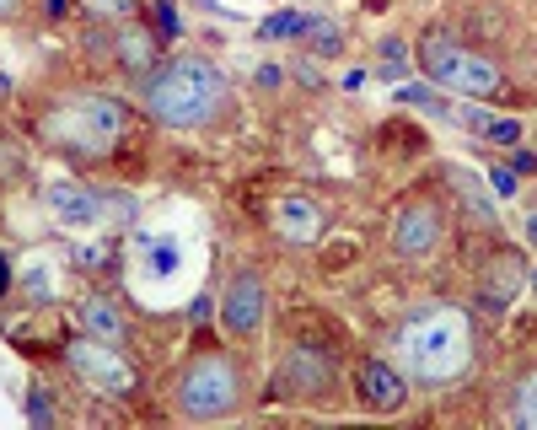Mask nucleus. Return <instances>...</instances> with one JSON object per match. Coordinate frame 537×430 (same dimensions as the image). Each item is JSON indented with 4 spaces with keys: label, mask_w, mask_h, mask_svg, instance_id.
Segmentation results:
<instances>
[{
    "label": "nucleus",
    "mask_w": 537,
    "mask_h": 430,
    "mask_svg": "<svg viewBox=\"0 0 537 430\" xmlns=\"http://www.w3.org/2000/svg\"><path fill=\"white\" fill-rule=\"evenodd\" d=\"M145 103L167 129H199L210 119H221L226 108V76L199 54H183V60L162 65L151 81H145Z\"/></svg>",
    "instance_id": "f257e3e1"
},
{
    "label": "nucleus",
    "mask_w": 537,
    "mask_h": 430,
    "mask_svg": "<svg viewBox=\"0 0 537 430\" xmlns=\"http://www.w3.org/2000/svg\"><path fill=\"white\" fill-rule=\"evenodd\" d=\"M403 361L425 382H446L468 366V323L462 312H425L403 328Z\"/></svg>",
    "instance_id": "f03ea898"
},
{
    "label": "nucleus",
    "mask_w": 537,
    "mask_h": 430,
    "mask_svg": "<svg viewBox=\"0 0 537 430\" xmlns=\"http://www.w3.org/2000/svg\"><path fill=\"white\" fill-rule=\"evenodd\" d=\"M43 135L65 151L103 156V151L119 146V135H124V108L108 103V97H76V103H60L43 119Z\"/></svg>",
    "instance_id": "7ed1b4c3"
},
{
    "label": "nucleus",
    "mask_w": 537,
    "mask_h": 430,
    "mask_svg": "<svg viewBox=\"0 0 537 430\" xmlns=\"http://www.w3.org/2000/svg\"><path fill=\"white\" fill-rule=\"evenodd\" d=\"M419 65H425L430 81H441L446 92H462V97H495L505 86L495 60L462 49V43H452V38H425L419 43Z\"/></svg>",
    "instance_id": "20e7f679"
},
{
    "label": "nucleus",
    "mask_w": 537,
    "mask_h": 430,
    "mask_svg": "<svg viewBox=\"0 0 537 430\" xmlns=\"http://www.w3.org/2000/svg\"><path fill=\"white\" fill-rule=\"evenodd\" d=\"M237 398H242V377L226 355H199L178 382V404L188 420H221V414L237 409Z\"/></svg>",
    "instance_id": "39448f33"
},
{
    "label": "nucleus",
    "mask_w": 537,
    "mask_h": 430,
    "mask_svg": "<svg viewBox=\"0 0 537 430\" xmlns=\"http://www.w3.org/2000/svg\"><path fill=\"white\" fill-rule=\"evenodd\" d=\"M70 366H76V377L92 387V393H103V398H129L135 393V366L113 350V339H76L70 344Z\"/></svg>",
    "instance_id": "423d86ee"
},
{
    "label": "nucleus",
    "mask_w": 537,
    "mask_h": 430,
    "mask_svg": "<svg viewBox=\"0 0 537 430\" xmlns=\"http://www.w3.org/2000/svg\"><path fill=\"white\" fill-rule=\"evenodd\" d=\"M393 242H398L403 258H430L435 248H441V210L409 205L398 215V226H393Z\"/></svg>",
    "instance_id": "0eeeda50"
},
{
    "label": "nucleus",
    "mask_w": 537,
    "mask_h": 430,
    "mask_svg": "<svg viewBox=\"0 0 537 430\" xmlns=\"http://www.w3.org/2000/svg\"><path fill=\"white\" fill-rule=\"evenodd\" d=\"M221 312H226V328H231V334H253L258 318H264V285H258L253 275L231 280V285H226Z\"/></svg>",
    "instance_id": "6e6552de"
},
{
    "label": "nucleus",
    "mask_w": 537,
    "mask_h": 430,
    "mask_svg": "<svg viewBox=\"0 0 537 430\" xmlns=\"http://www.w3.org/2000/svg\"><path fill=\"white\" fill-rule=\"evenodd\" d=\"M49 210L60 215L65 226H92L97 215H103V199L92 189H81V183H49Z\"/></svg>",
    "instance_id": "1a4fd4ad"
},
{
    "label": "nucleus",
    "mask_w": 537,
    "mask_h": 430,
    "mask_svg": "<svg viewBox=\"0 0 537 430\" xmlns=\"http://www.w3.org/2000/svg\"><path fill=\"white\" fill-rule=\"evenodd\" d=\"M360 398H366L371 409H398L403 398H409V387H403V377L387 361H366L360 366Z\"/></svg>",
    "instance_id": "9d476101"
},
{
    "label": "nucleus",
    "mask_w": 537,
    "mask_h": 430,
    "mask_svg": "<svg viewBox=\"0 0 537 430\" xmlns=\"http://www.w3.org/2000/svg\"><path fill=\"white\" fill-rule=\"evenodd\" d=\"M274 226H280V237H290V242H317V232H323V210H317L312 199L290 194V199H280V210H274Z\"/></svg>",
    "instance_id": "9b49d317"
},
{
    "label": "nucleus",
    "mask_w": 537,
    "mask_h": 430,
    "mask_svg": "<svg viewBox=\"0 0 537 430\" xmlns=\"http://www.w3.org/2000/svg\"><path fill=\"white\" fill-rule=\"evenodd\" d=\"M119 54H124V65H129V70H145V65L156 60V38L145 33V27H129V33L119 38Z\"/></svg>",
    "instance_id": "f8f14e48"
},
{
    "label": "nucleus",
    "mask_w": 537,
    "mask_h": 430,
    "mask_svg": "<svg viewBox=\"0 0 537 430\" xmlns=\"http://www.w3.org/2000/svg\"><path fill=\"white\" fill-rule=\"evenodd\" d=\"M290 382H296V387H323L328 382V361H323V355H312V350H296V355H290Z\"/></svg>",
    "instance_id": "ddd939ff"
},
{
    "label": "nucleus",
    "mask_w": 537,
    "mask_h": 430,
    "mask_svg": "<svg viewBox=\"0 0 537 430\" xmlns=\"http://www.w3.org/2000/svg\"><path fill=\"white\" fill-rule=\"evenodd\" d=\"M81 318H86V328H92L97 339H119V334H124L119 312H113L108 301H86V307H81Z\"/></svg>",
    "instance_id": "4468645a"
},
{
    "label": "nucleus",
    "mask_w": 537,
    "mask_h": 430,
    "mask_svg": "<svg viewBox=\"0 0 537 430\" xmlns=\"http://www.w3.org/2000/svg\"><path fill=\"white\" fill-rule=\"evenodd\" d=\"M452 183H457L462 194H468V205H473V215H478V221H495V205H489V194L473 183V172H468V167H452Z\"/></svg>",
    "instance_id": "2eb2a0df"
},
{
    "label": "nucleus",
    "mask_w": 537,
    "mask_h": 430,
    "mask_svg": "<svg viewBox=\"0 0 537 430\" xmlns=\"http://www.w3.org/2000/svg\"><path fill=\"white\" fill-rule=\"evenodd\" d=\"M307 38L317 43V54H339L344 49V33L333 17H307Z\"/></svg>",
    "instance_id": "dca6fc26"
},
{
    "label": "nucleus",
    "mask_w": 537,
    "mask_h": 430,
    "mask_svg": "<svg viewBox=\"0 0 537 430\" xmlns=\"http://www.w3.org/2000/svg\"><path fill=\"white\" fill-rule=\"evenodd\" d=\"M307 33V17H296V11H274V17L258 22V38H296Z\"/></svg>",
    "instance_id": "f3484780"
},
{
    "label": "nucleus",
    "mask_w": 537,
    "mask_h": 430,
    "mask_svg": "<svg viewBox=\"0 0 537 430\" xmlns=\"http://www.w3.org/2000/svg\"><path fill=\"white\" fill-rule=\"evenodd\" d=\"M516 420L527 425V430H537V371L521 382V393H516Z\"/></svg>",
    "instance_id": "a211bd4d"
},
{
    "label": "nucleus",
    "mask_w": 537,
    "mask_h": 430,
    "mask_svg": "<svg viewBox=\"0 0 537 430\" xmlns=\"http://www.w3.org/2000/svg\"><path fill=\"white\" fill-rule=\"evenodd\" d=\"M398 103H414V108H430V113H446V103L430 92V86H393Z\"/></svg>",
    "instance_id": "6ab92c4d"
},
{
    "label": "nucleus",
    "mask_w": 537,
    "mask_h": 430,
    "mask_svg": "<svg viewBox=\"0 0 537 430\" xmlns=\"http://www.w3.org/2000/svg\"><path fill=\"white\" fill-rule=\"evenodd\" d=\"M457 119H462V124H468V129H473V135H495V124H500V119H495V113H484V108H462V113H457Z\"/></svg>",
    "instance_id": "aec40b11"
},
{
    "label": "nucleus",
    "mask_w": 537,
    "mask_h": 430,
    "mask_svg": "<svg viewBox=\"0 0 537 430\" xmlns=\"http://www.w3.org/2000/svg\"><path fill=\"white\" fill-rule=\"evenodd\" d=\"M489 183H495L500 199H511L516 194V167H489Z\"/></svg>",
    "instance_id": "412c9836"
},
{
    "label": "nucleus",
    "mask_w": 537,
    "mask_h": 430,
    "mask_svg": "<svg viewBox=\"0 0 537 430\" xmlns=\"http://www.w3.org/2000/svg\"><path fill=\"white\" fill-rule=\"evenodd\" d=\"M489 140H500V146H516V140H521V124H516V119H500Z\"/></svg>",
    "instance_id": "4be33fe9"
},
{
    "label": "nucleus",
    "mask_w": 537,
    "mask_h": 430,
    "mask_svg": "<svg viewBox=\"0 0 537 430\" xmlns=\"http://www.w3.org/2000/svg\"><path fill=\"white\" fill-rule=\"evenodd\" d=\"M156 17H162V33H178V11H172L167 0H162V6H156Z\"/></svg>",
    "instance_id": "5701e85b"
},
{
    "label": "nucleus",
    "mask_w": 537,
    "mask_h": 430,
    "mask_svg": "<svg viewBox=\"0 0 537 430\" xmlns=\"http://www.w3.org/2000/svg\"><path fill=\"white\" fill-rule=\"evenodd\" d=\"M33 420L49 425V398H43V393H33Z\"/></svg>",
    "instance_id": "b1692460"
},
{
    "label": "nucleus",
    "mask_w": 537,
    "mask_h": 430,
    "mask_svg": "<svg viewBox=\"0 0 537 430\" xmlns=\"http://www.w3.org/2000/svg\"><path fill=\"white\" fill-rule=\"evenodd\" d=\"M258 86H280V70H274V65H258Z\"/></svg>",
    "instance_id": "393cba45"
},
{
    "label": "nucleus",
    "mask_w": 537,
    "mask_h": 430,
    "mask_svg": "<svg viewBox=\"0 0 537 430\" xmlns=\"http://www.w3.org/2000/svg\"><path fill=\"white\" fill-rule=\"evenodd\" d=\"M17 6L22 0H0V17H17Z\"/></svg>",
    "instance_id": "a878e982"
},
{
    "label": "nucleus",
    "mask_w": 537,
    "mask_h": 430,
    "mask_svg": "<svg viewBox=\"0 0 537 430\" xmlns=\"http://www.w3.org/2000/svg\"><path fill=\"white\" fill-rule=\"evenodd\" d=\"M527 237L537 242V215H527Z\"/></svg>",
    "instance_id": "bb28decb"
},
{
    "label": "nucleus",
    "mask_w": 537,
    "mask_h": 430,
    "mask_svg": "<svg viewBox=\"0 0 537 430\" xmlns=\"http://www.w3.org/2000/svg\"><path fill=\"white\" fill-rule=\"evenodd\" d=\"M0 296H6V258H0Z\"/></svg>",
    "instance_id": "cd10ccee"
},
{
    "label": "nucleus",
    "mask_w": 537,
    "mask_h": 430,
    "mask_svg": "<svg viewBox=\"0 0 537 430\" xmlns=\"http://www.w3.org/2000/svg\"><path fill=\"white\" fill-rule=\"evenodd\" d=\"M49 11H54V17H60V11H65V0H49Z\"/></svg>",
    "instance_id": "c85d7f7f"
},
{
    "label": "nucleus",
    "mask_w": 537,
    "mask_h": 430,
    "mask_svg": "<svg viewBox=\"0 0 537 430\" xmlns=\"http://www.w3.org/2000/svg\"><path fill=\"white\" fill-rule=\"evenodd\" d=\"M532 285H537V280H532Z\"/></svg>",
    "instance_id": "c756f323"
}]
</instances>
